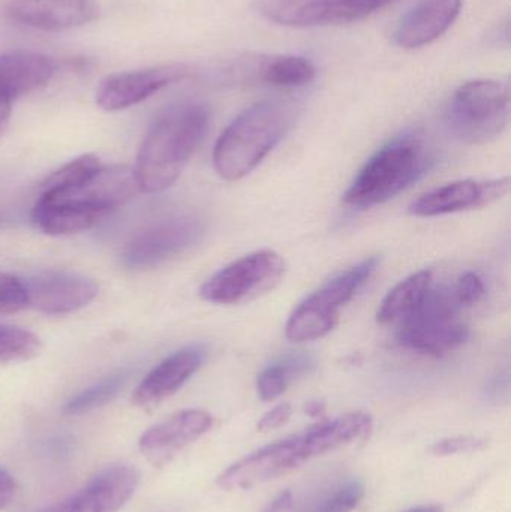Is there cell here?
Returning a JSON list of instances; mask_svg holds the SVG:
<instances>
[{"mask_svg": "<svg viewBox=\"0 0 511 512\" xmlns=\"http://www.w3.org/2000/svg\"><path fill=\"white\" fill-rule=\"evenodd\" d=\"M14 92L8 81L0 74V137L8 129L9 120H11L12 102L15 101Z\"/></svg>", "mask_w": 511, "mask_h": 512, "instance_id": "30", "label": "cell"}, {"mask_svg": "<svg viewBox=\"0 0 511 512\" xmlns=\"http://www.w3.org/2000/svg\"><path fill=\"white\" fill-rule=\"evenodd\" d=\"M488 442L477 436H455V438L443 439L432 447L435 456L446 457L453 454L474 453L483 450Z\"/></svg>", "mask_w": 511, "mask_h": 512, "instance_id": "28", "label": "cell"}, {"mask_svg": "<svg viewBox=\"0 0 511 512\" xmlns=\"http://www.w3.org/2000/svg\"><path fill=\"white\" fill-rule=\"evenodd\" d=\"M185 75L186 69L179 65L153 66L108 75L96 89V105L108 113L126 110L146 101L164 87L183 80Z\"/></svg>", "mask_w": 511, "mask_h": 512, "instance_id": "12", "label": "cell"}, {"mask_svg": "<svg viewBox=\"0 0 511 512\" xmlns=\"http://www.w3.org/2000/svg\"><path fill=\"white\" fill-rule=\"evenodd\" d=\"M294 119L296 107L282 99H266L243 111L216 141V173L228 182L248 176L287 135Z\"/></svg>", "mask_w": 511, "mask_h": 512, "instance_id": "3", "label": "cell"}, {"mask_svg": "<svg viewBox=\"0 0 511 512\" xmlns=\"http://www.w3.org/2000/svg\"><path fill=\"white\" fill-rule=\"evenodd\" d=\"M365 498V484L360 480H347L323 490L297 512H351Z\"/></svg>", "mask_w": 511, "mask_h": 512, "instance_id": "22", "label": "cell"}, {"mask_svg": "<svg viewBox=\"0 0 511 512\" xmlns=\"http://www.w3.org/2000/svg\"><path fill=\"white\" fill-rule=\"evenodd\" d=\"M510 117V87L500 80L462 84L447 104V129L464 143L485 144L503 134Z\"/></svg>", "mask_w": 511, "mask_h": 512, "instance_id": "5", "label": "cell"}, {"mask_svg": "<svg viewBox=\"0 0 511 512\" xmlns=\"http://www.w3.org/2000/svg\"><path fill=\"white\" fill-rule=\"evenodd\" d=\"M314 367L312 358L305 355L288 357L264 369L257 379L258 396L263 402H273L288 390L293 382Z\"/></svg>", "mask_w": 511, "mask_h": 512, "instance_id": "21", "label": "cell"}, {"mask_svg": "<svg viewBox=\"0 0 511 512\" xmlns=\"http://www.w3.org/2000/svg\"><path fill=\"white\" fill-rule=\"evenodd\" d=\"M374 421L366 412H351L332 421H324L302 435L275 442L243 457L225 469L216 484L219 489L249 490L290 474L303 463L344 445L363 441L371 435Z\"/></svg>", "mask_w": 511, "mask_h": 512, "instance_id": "1", "label": "cell"}, {"mask_svg": "<svg viewBox=\"0 0 511 512\" xmlns=\"http://www.w3.org/2000/svg\"><path fill=\"white\" fill-rule=\"evenodd\" d=\"M434 164V150L422 134L398 135L363 165L344 195V203L360 210L387 203L419 182Z\"/></svg>", "mask_w": 511, "mask_h": 512, "instance_id": "4", "label": "cell"}, {"mask_svg": "<svg viewBox=\"0 0 511 512\" xmlns=\"http://www.w3.org/2000/svg\"><path fill=\"white\" fill-rule=\"evenodd\" d=\"M27 298L23 280L0 271V315L26 309Z\"/></svg>", "mask_w": 511, "mask_h": 512, "instance_id": "26", "label": "cell"}, {"mask_svg": "<svg viewBox=\"0 0 511 512\" xmlns=\"http://www.w3.org/2000/svg\"><path fill=\"white\" fill-rule=\"evenodd\" d=\"M204 361V352L195 346L180 349L168 355L153 367L132 394V403L140 408H152L176 394Z\"/></svg>", "mask_w": 511, "mask_h": 512, "instance_id": "18", "label": "cell"}, {"mask_svg": "<svg viewBox=\"0 0 511 512\" xmlns=\"http://www.w3.org/2000/svg\"><path fill=\"white\" fill-rule=\"evenodd\" d=\"M432 285V271L420 270L395 286L381 303L377 322L381 325H399L420 306Z\"/></svg>", "mask_w": 511, "mask_h": 512, "instance_id": "19", "label": "cell"}, {"mask_svg": "<svg viewBox=\"0 0 511 512\" xmlns=\"http://www.w3.org/2000/svg\"><path fill=\"white\" fill-rule=\"evenodd\" d=\"M398 0H255L261 17L291 29L357 23L389 8Z\"/></svg>", "mask_w": 511, "mask_h": 512, "instance_id": "9", "label": "cell"}, {"mask_svg": "<svg viewBox=\"0 0 511 512\" xmlns=\"http://www.w3.org/2000/svg\"><path fill=\"white\" fill-rule=\"evenodd\" d=\"M138 483L140 472L134 466H111L74 495L36 512H117L132 498Z\"/></svg>", "mask_w": 511, "mask_h": 512, "instance_id": "13", "label": "cell"}, {"mask_svg": "<svg viewBox=\"0 0 511 512\" xmlns=\"http://www.w3.org/2000/svg\"><path fill=\"white\" fill-rule=\"evenodd\" d=\"M213 426V417L201 409H185L150 427L138 442L141 454L152 465L170 463L180 451L206 435Z\"/></svg>", "mask_w": 511, "mask_h": 512, "instance_id": "15", "label": "cell"}, {"mask_svg": "<svg viewBox=\"0 0 511 512\" xmlns=\"http://www.w3.org/2000/svg\"><path fill=\"white\" fill-rule=\"evenodd\" d=\"M101 161L95 155H83L54 171L39 186V195H54L77 188L101 168Z\"/></svg>", "mask_w": 511, "mask_h": 512, "instance_id": "23", "label": "cell"}, {"mask_svg": "<svg viewBox=\"0 0 511 512\" xmlns=\"http://www.w3.org/2000/svg\"><path fill=\"white\" fill-rule=\"evenodd\" d=\"M291 414H293V408L290 403H281V405L275 406L270 409L260 423H258V430L260 432H272V430L281 429L282 426L290 421Z\"/></svg>", "mask_w": 511, "mask_h": 512, "instance_id": "29", "label": "cell"}, {"mask_svg": "<svg viewBox=\"0 0 511 512\" xmlns=\"http://www.w3.org/2000/svg\"><path fill=\"white\" fill-rule=\"evenodd\" d=\"M453 297L461 309L476 306L485 298L486 283L479 273L467 271L452 286Z\"/></svg>", "mask_w": 511, "mask_h": 512, "instance_id": "27", "label": "cell"}, {"mask_svg": "<svg viewBox=\"0 0 511 512\" xmlns=\"http://www.w3.org/2000/svg\"><path fill=\"white\" fill-rule=\"evenodd\" d=\"M324 409H326V406L321 402H311L309 405H306V412L311 417H320V415H323Z\"/></svg>", "mask_w": 511, "mask_h": 512, "instance_id": "34", "label": "cell"}, {"mask_svg": "<svg viewBox=\"0 0 511 512\" xmlns=\"http://www.w3.org/2000/svg\"><path fill=\"white\" fill-rule=\"evenodd\" d=\"M204 227L194 216L168 219L137 234L122 252V264L146 270L164 264L200 242Z\"/></svg>", "mask_w": 511, "mask_h": 512, "instance_id": "10", "label": "cell"}, {"mask_svg": "<svg viewBox=\"0 0 511 512\" xmlns=\"http://www.w3.org/2000/svg\"><path fill=\"white\" fill-rule=\"evenodd\" d=\"M72 451V441H68V439H51L50 442H47L44 447V453L50 454L51 457H63L68 456Z\"/></svg>", "mask_w": 511, "mask_h": 512, "instance_id": "32", "label": "cell"}, {"mask_svg": "<svg viewBox=\"0 0 511 512\" xmlns=\"http://www.w3.org/2000/svg\"><path fill=\"white\" fill-rule=\"evenodd\" d=\"M317 68L311 60L302 56H276L264 60L260 66V77L264 83L281 89H296L308 86L315 80Z\"/></svg>", "mask_w": 511, "mask_h": 512, "instance_id": "20", "label": "cell"}, {"mask_svg": "<svg viewBox=\"0 0 511 512\" xmlns=\"http://www.w3.org/2000/svg\"><path fill=\"white\" fill-rule=\"evenodd\" d=\"M405 512H443V508L438 505H422V507L411 508Z\"/></svg>", "mask_w": 511, "mask_h": 512, "instance_id": "35", "label": "cell"}, {"mask_svg": "<svg viewBox=\"0 0 511 512\" xmlns=\"http://www.w3.org/2000/svg\"><path fill=\"white\" fill-rule=\"evenodd\" d=\"M510 191V179L461 180L449 183L422 195L410 206V213L417 218H434L465 210L491 206Z\"/></svg>", "mask_w": 511, "mask_h": 512, "instance_id": "14", "label": "cell"}, {"mask_svg": "<svg viewBox=\"0 0 511 512\" xmlns=\"http://www.w3.org/2000/svg\"><path fill=\"white\" fill-rule=\"evenodd\" d=\"M291 505H293L291 492H282L272 499L261 512H288L291 510Z\"/></svg>", "mask_w": 511, "mask_h": 512, "instance_id": "33", "label": "cell"}, {"mask_svg": "<svg viewBox=\"0 0 511 512\" xmlns=\"http://www.w3.org/2000/svg\"><path fill=\"white\" fill-rule=\"evenodd\" d=\"M380 264L378 256L363 259L344 273L338 274L323 288L309 295L291 313L287 322V337L303 343L327 336L338 325L341 310L356 297L371 279Z\"/></svg>", "mask_w": 511, "mask_h": 512, "instance_id": "6", "label": "cell"}, {"mask_svg": "<svg viewBox=\"0 0 511 512\" xmlns=\"http://www.w3.org/2000/svg\"><path fill=\"white\" fill-rule=\"evenodd\" d=\"M209 122V108L191 102L171 108L150 126L132 168L140 192L158 194L180 179Z\"/></svg>", "mask_w": 511, "mask_h": 512, "instance_id": "2", "label": "cell"}, {"mask_svg": "<svg viewBox=\"0 0 511 512\" xmlns=\"http://www.w3.org/2000/svg\"><path fill=\"white\" fill-rule=\"evenodd\" d=\"M461 310L452 288L431 285L420 306L399 324L398 342L410 351L434 357L455 351L470 337V328L459 319Z\"/></svg>", "mask_w": 511, "mask_h": 512, "instance_id": "7", "label": "cell"}, {"mask_svg": "<svg viewBox=\"0 0 511 512\" xmlns=\"http://www.w3.org/2000/svg\"><path fill=\"white\" fill-rule=\"evenodd\" d=\"M126 379H128L126 372L107 376V378L99 381L98 384L86 388V390L81 391L77 396L68 400V403L63 406V414L83 415L107 405L108 402H111L123 390Z\"/></svg>", "mask_w": 511, "mask_h": 512, "instance_id": "24", "label": "cell"}, {"mask_svg": "<svg viewBox=\"0 0 511 512\" xmlns=\"http://www.w3.org/2000/svg\"><path fill=\"white\" fill-rule=\"evenodd\" d=\"M464 0H420L396 27L393 41L405 50H416L438 41L458 20Z\"/></svg>", "mask_w": 511, "mask_h": 512, "instance_id": "17", "label": "cell"}, {"mask_svg": "<svg viewBox=\"0 0 511 512\" xmlns=\"http://www.w3.org/2000/svg\"><path fill=\"white\" fill-rule=\"evenodd\" d=\"M15 489H17V484H15L14 477L5 469L0 468V510H3L12 501Z\"/></svg>", "mask_w": 511, "mask_h": 512, "instance_id": "31", "label": "cell"}, {"mask_svg": "<svg viewBox=\"0 0 511 512\" xmlns=\"http://www.w3.org/2000/svg\"><path fill=\"white\" fill-rule=\"evenodd\" d=\"M41 352V339L32 331L0 325V364L29 361Z\"/></svg>", "mask_w": 511, "mask_h": 512, "instance_id": "25", "label": "cell"}, {"mask_svg": "<svg viewBox=\"0 0 511 512\" xmlns=\"http://www.w3.org/2000/svg\"><path fill=\"white\" fill-rule=\"evenodd\" d=\"M6 18L32 29H75L99 17L96 0H9L3 8Z\"/></svg>", "mask_w": 511, "mask_h": 512, "instance_id": "16", "label": "cell"}, {"mask_svg": "<svg viewBox=\"0 0 511 512\" xmlns=\"http://www.w3.org/2000/svg\"><path fill=\"white\" fill-rule=\"evenodd\" d=\"M287 264L275 251H258L231 262L201 286L209 303L234 306L248 303L275 289L284 279Z\"/></svg>", "mask_w": 511, "mask_h": 512, "instance_id": "8", "label": "cell"}, {"mask_svg": "<svg viewBox=\"0 0 511 512\" xmlns=\"http://www.w3.org/2000/svg\"><path fill=\"white\" fill-rule=\"evenodd\" d=\"M27 307L45 315H68L89 306L99 286L84 274L66 270L41 271L23 280Z\"/></svg>", "mask_w": 511, "mask_h": 512, "instance_id": "11", "label": "cell"}]
</instances>
